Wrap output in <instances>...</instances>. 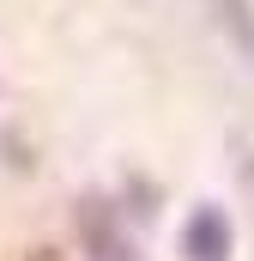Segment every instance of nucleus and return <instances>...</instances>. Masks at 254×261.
Listing matches in <instances>:
<instances>
[{"mask_svg": "<svg viewBox=\"0 0 254 261\" xmlns=\"http://www.w3.org/2000/svg\"><path fill=\"white\" fill-rule=\"evenodd\" d=\"M230 249H236V231H230L224 206L200 200L182 225V261H230Z\"/></svg>", "mask_w": 254, "mask_h": 261, "instance_id": "1", "label": "nucleus"}, {"mask_svg": "<svg viewBox=\"0 0 254 261\" xmlns=\"http://www.w3.org/2000/svg\"><path fill=\"white\" fill-rule=\"evenodd\" d=\"M79 237H85L91 261H133V237H127L121 213L109 200H85L79 206Z\"/></svg>", "mask_w": 254, "mask_h": 261, "instance_id": "2", "label": "nucleus"}, {"mask_svg": "<svg viewBox=\"0 0 254 261\" xmlns=\"http://www.w3.org/2000/svg\"><path fill=\"white\" fill-rule=\"evenodd\" d=\"M206 6H212V18H218L224 43L236 49V61L254 73V0H206Z\"/></svg>", "mask_w": 254, "mask_h": 261, "instance_id": "3", "label": "nucleus"}]
</instances>
